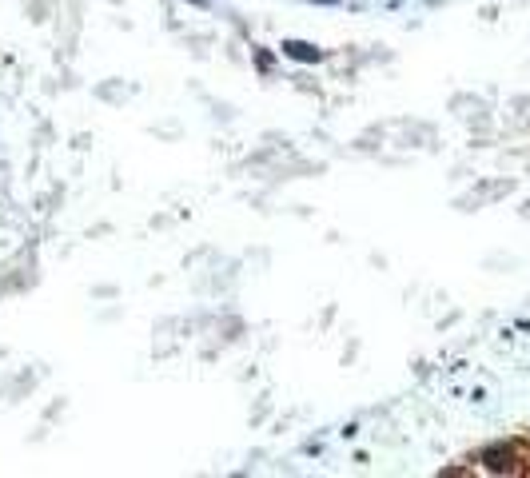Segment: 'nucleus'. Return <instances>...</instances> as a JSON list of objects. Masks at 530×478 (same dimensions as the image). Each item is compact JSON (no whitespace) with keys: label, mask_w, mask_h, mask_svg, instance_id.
Here are the masks:
<instances>
[{"label":"nucleus","mask_w":530,"mask_h":478,"mask_svg":"<svg viewBox=\"0 0 530 478\" xmlns=\"http://www.w3.org/2000/svg\"><path fill=\"white\" fill-rule=\"evenodd\" d=\"M510 447H490V451H486L483 455V462L486 466H490V470H510Z\"/></svg>","instance_id":"1"},{"label":"nucleus","mask_w":530,"mask_h":478,"mask_svg":"<svg viewBox=\"0 0 530 478\" xmlns=\"http://www.w3.org/2000/svg\"><path fill=\"white\" fill-rule=\"evenodd\" d=\"M283 52H287V56H295V60H319V48L300 44V40H287V44H283Z\"/></svg>","instance_id":"2"}]
</instances>
